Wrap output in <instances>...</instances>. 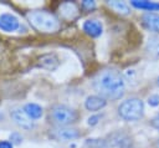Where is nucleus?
Wrapping results in <instances>:
<instances>
[{"mask_svg": "<svg viewBox=\"0 0 159 148\" xmlns=\"http://www.w3.org/2000/svg\"><path fill=\"white\" fill-rule=\"evenodd\" d=\"M93 88L103 98L116 101L124 95L125 83L119 71L114 68H104L93 77Z\"/></svg>", "mask_w": 159, "mask_h": 148, "instance_id": "obj_1", "label": "nucleus"}, {"mask_svg": "<svg viewBox=\"0 0 159 148\" xmlns=\"http://www.w3.org/2000/svg\"><path fill=\"white\" fill-rule=\"evenodd\" d=\"M31 26L43 34H53L60 30V21L50 11L46 10H32L29 11L26 15Z\"/></svg>", "mask_w": 159, "mask_h": 148, "instance_id": "obj_2", "label": "nucleus"}, {"mask_svg": "<svg viewBox=\"0 0 159 148\" xmlns=\"http://www.w3.org/2000/svg\"><path fill=\"white\" fill-rule=\"evenodd\" d=\"M144 103L139 98H128L118 106V114L124 121H138L143 117Z\"/></svg>", "mask_w": 159, "mask_h": 148, "instance_id": "obj_3", "label": "nucleus"}, {"mask_svg": "<svg viewBox=\"0 0 159 148\" xmlns=\"http://www.w3.org/2000/svg\"><path fill=\"white\" fill-rule=\"evenodd\" d=\"M50 117L58 127H67L68 124L76 122L77 113L73 108L66 104H55L50 112Z\"/></svg>", "mask_w": 159, "mask_h": 148, "instance_id": "obj_4", "label": "nucleus"}, {"mask_svg": "<svg viewBox=\"0 0 159 148\" xmlns=\"http://www.w3.org/2000/svg\"><path fill=\"white\" fill-rule=\"evenodd\" d=\"M10 117L16 126H19L25 131H31L35 127L34 121L21 108H14L12 111H10Z\"/></svg>", "mask_w": 159, "mask_h": 148, "instance_id": "obj_5", "label": "nucleus"}, {"mask_svg": "<svg viewBox=\"0 0 159 148\" xmlns=\"http://www.w3.org/2000/svg\"><path fill=\"white\" fill-rule=\"evenodd\" d=\"M19 27H20V22L15 15L9 12L0 15V30L5 32H12V31H16Z\"/></svg>", "mask_w": 159, "mask_h": 148, "instance_id": "obj_6", "label": "nucleus"}, {"mask_svg": "<svg viewBox=\"0 0 159 148\" xmlns=\"http://www.w3.org/2000/svg\"><path fill=\"white\" fill-rule=\"evenodd\" d=\"M108 143L113 147H117V148H130L132 147L130 137L128 134H125L124 132H120V131L109 134Z\"/></svg>", "mask_w": 159, "mask_h": 148, "instance_id": "obj_7", "label": "nucleus"}, {"mask_svg": "<svg viewBox=\"0 0 159 148\" xmlns=\"http://www.w3.org/2000/svg\"><path fill=\"white\" fill-rule=\"evenodd\" d=\"M53 137L58 141L67 142V141H73L80 137V132L76 128L71 127H57L53 129Z\"/></svg>", "mask_w": 159, "mask_h": 148, "instance_id": "obj_8", "label": "nucleus"}, {"mask_svg": "<svg viewBox=\"0 0 159 148\" xmlns=\"http://www.w3.org/2000/svg\"><path fill=\"white\" fill-rule=\"evenodd\" d=\"M37 66L47 71H53L60 66V60L55 53H43L39 57Z\"/></svg>", "mask_w": 159, "mask_h": 148, "instance_id": "obj_9", "label": "nucleus"}, {"mask_svg": "<svg viewBox=\"0 0 159 148\" xmlns=\"http://www.w3.org/2000/svg\"><path fill=\"white\" fill-rule=\"evenodd\" d=\"M82 30L91 37H98L103 32L102 24L96 19H88L82 24Z\"/></svg>", "mask_w": 159, "mask_h": 148, "instance_id": "obj_10", "label": "nucleus"}, {"mask_svg": "<svg viewBox=\"0 0 159 148\" xmlns=\"http://www.w3.org/2000/svg\"><path fill=\"white\" fill-rule=\"evenodd\" d=\"M107 104V99L103 98L102 96L99 95H91L86 98L84 101V107L87 111H91V112H97V111H101L102 108H104Z\"/></svg>", "mask_w": 159, "mask_h": 148, "instance_id": "obj_11", "label": "nucleus"}, {"mask_svg": "<svg viewBox=\"0 0 159 148\" xmlns=\"http://www.w3.org/2000/svg\"><path fill=\"white\" fill-rule=\"evenodd\" d=\"M142 22L144 27H147L149 31L159 34V15L155 12H145L142 16Z\"/></svg>", "mask_w": 159, "mask_h": 148, "instance_id": "obj_12", "label": "nucleus"}, {"mask_svg": "<svg viewBox=\"0 0 159 148\" xmlns=\"http://www.w3.org/2000/svg\"><path fill=\"white\" fill-rule=\"evenodd\" d=\"M24 112L32 119V121H36L39 118L42 117V113H43V109L40 104L37 103H34V102H30V103H26L24 106Z\"/></svg>", "mask_w": 159, "mask_h": 148, "instance_id": "obj_13", "label": "nucleus"}, {"mask_svg": "<svg viewBox=\"0 0 159 148\" xmlns=\"http://www.w3.org/2000/svg\"><path fill=\"white\" fill-rule=\"evenodd\" d=\"M60 12H61L62 17H65L67 20H72V19H75L78 15V10H77L76 5L73 2H71V1H67V2L61 4Z\"/></svg>", "mask_w": 159, "mask_h": 148, "instance_id": "obj_14", "label": "nucleus"}, {"mask_svg": "<svg viewBox=\"0 0 159 148\" xmlns=\"http://www.w3.org/2000/svg\"><path fill=\"white\" fill-rule=\"evenodd\" d=\"M130 4L140 10H147V11H159V2L155 1H148V0H132Z\"/></svg>", "mask_w": 159, "mask_h": 148, "instance_id": "obj_15", "label": "nucleus"}, {"mask_svg": "<svg viewBox=\"0 0 159 148\" xmlns=\"http://www.w3.org/2000/svg\"><path fill=\"white\" fill-rule=\"evenodd\" d=\"M107 5L117 14L119 15H128L130 12V9L129 6L124 2V1H119V0H111V1H107Z\"/></svg>", "mask_w": 159, "mask_h": 148, "instance_id": "obj_16", "label": "nucleus"}, {"mask_svg": "<svg viewBox=\"0 0 159 148\" xmlns=\"http://www.w3.org/2000/svg\"><path fill=\"white\" fill-rule=\"evenodd\" d=\"M109 143L101 138H88L86 139L83 148H108Z\"/></svg>", "mask_w": 159, "mask_h": 148, "instance_id": "obj_17", "label": "nucleus"}, {"mask_svg": "<svg viewBox=\"0 0 159 148\" xmlns=\"http://www.w3.org/2000/svg\"><path fill=\"white\" fill-rule=\"evenodd\" d=\"M22 136H21V133H19V132H12L11 134H10V137H9V141L12 143V144H20L21 142H22Z\"/></svg>", "mask_w": 159, "mask_h": 148, "instance_id": "obj_18", "label": "nucleus"}, {"mask_svg": "<svg viewBox=\"0 0 159 148\" xmlns=\"http://www.w3.org/2000/svg\"><path fill=\"white\" fill-rule=\"evenodd\" d=\"M81 6H82L84 10L91 11V10H93V9L96 7V2H94L93 0H83V1L81 2Z\"/></svg>", "mask_w": 159, "mask_h": 148, "instance_id": "obj_19", "label": "nucleus"}, {"mask_svg": "<svg viewBox=\"0 0 159 148\" xmlns=\"http://www.w3.org/2000/svg\"><path fill=\"white\" fill-rule=\"evenodd\" d=\"M148 103H149V106H153V107L158 106L159 104V95H152L148 98Z\"/></svg>", "mask_w": 159, "mask_h": 148, "instance_id": "obj_20", "label": "nucleus"}, {"mask_svg": "<svg viewBox=\"0 0 159 148\" xmlns=\"http://www.w3.org/2000/svg\"><path fill=\"white\" fill-rule=\"evenodd\" d=\"M99 119H101V116H99V114H94V116L88 117L87 123H88L89 126H96V124L98 123V121H99Z\"/></svg>", "mask_w": 159, "mask_h": 148, "instance_id": "obj_21", "label": "nucleus"}, {"mask_svg": "<svg viewBox=\"0 0 159 148\" xmlns=\"http://www.w3.org/2000/svg\"><path fill=\"white\" fill-rule=\"evenodd\" d=\"M0 148H14V144L10 141H0Z\"/></svg>", "mask_w": 159, "mask_h": 148, "instance_id": "obj_22", "label": "nucleus"}, {"mask_svg": "<svg viewBox=\"0 0 159 148\" xmlns=\"http://www.w3.org/2000/svg\"><path fill=\"white\" fill-rule=\"evenodd\" d=\"M152 124H153V127H155L157 129H159V113L152 119Z\"/></svg>", "mask_w": 159, "mask_h": 148, "instance_id": "obj_23", "label": "nucleus"}, {"mask_svg": "<svg viewBox=\"0 0 159 148\" xmlns=\"http://www.w3.org/2000/svg\"><path fill=\"white\" fill-rule=\"evenodd\" d=\"M157 148H159V139L157 141Z\"/></svg>", "mask_w": 159, "mask_h": 148, "instance_id": "obj_24", "label": "nucleus"}, {"mask_svg": "<svg viewBox=\"0 0 159 148\" xmlns=\"http://www.w3.org/2000/svg\"><path fill=\"white\" fill-rule=\"evenodd\" d=\"M158 85H159V78H158Z\"/></svg>", "mask_w": 159, "mask_h": 148, "instance_id": "obj_25", "label": "nucleus"}]
</instances>
